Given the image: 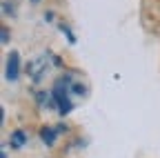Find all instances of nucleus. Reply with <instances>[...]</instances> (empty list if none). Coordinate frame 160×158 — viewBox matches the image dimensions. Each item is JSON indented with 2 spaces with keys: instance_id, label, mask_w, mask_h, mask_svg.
I'll use <instances>...</instances> for the list:
<instances>
[{
  "instance_id": "nucleus-1",
  "label": "nucleus",
  "mask_w": 160,
  "mask_h": 158,
  "mask_svg": "<svg viewBox=\"0 0 160 158\" xmlns=\"http://www.w3.org/2000/svg\"><path fill=\"white\" fill-rule=\"evenodd\" d=\"M69 87H71V78H65V80H58L51 91V100L58 107V114H62V116H67L73 109V105L69 100Z\"/></svg>"
},
{
  "instance_id": "nucleus-2",
  "label": "nucleus",
  "mask_w": 160,
  "mask_h": 158,
  "mask_svg": "<svg viewBox=\"0 0 160 158\" xmlns=\"http://www.w3.org/2000/svg\"><path fill=\"white\" fill-rule=\"evenodd\" d=\"M5 76H7V80H11V83L20 78V54H18V51H11V54L7 56Z\"/></svg>"
},
{
  "instance_id": "nucleus-3",
  "label": "nucleus",
  "mask_w": 160,
  "mask_h": 158,
  "mask_svg": "<svg viewBox=\"0 0 160 158\" xmlns=\"http://www.w3.org/2000/svg\"><path fill=\"white\" fill-rule=\"evenodd\" d=\"M58 134H60V127H42V129H40V138H42L47 145H53L56 143Z\"/></svg>"
},
{
  "instance_id": "nucleus-4",
  "label": "nucleus",
  "mask_w": 160,
  "mask_h": 158,
  "mask_svg": "<svg viewBox=\"0 0 160 158\" xmlns=\"http://www.w3.org/2000/svg\"><path fill=\"white\" fill-rule=\"evenodd\" d=\"M45 67H47V60H45V58H36V60L29 65V71H31V76H33L36 80H38V78H42V71H45Z\"/></svg>"
},
{
  "instance_id": "nucleus-5",
  "label": "nucleus",
  "mask_w": 160,
  "mask_h": 158,
  "mask_svg": "<svg viewBox=\"0 0 160 158\" xmlns=\"http://www.w3.org/2000/svg\"><path fill=\"white\" fill-rule=\"evenodd\" d=\"M25 143H27V134L22 129H16L11 134V147L13 149H20V147H25Z\"/></svg>"
},
{
  "instance_id": "nucleus-6",
  "label": "nucleus",
  "mask_w": 160,
  "mask_h": 158,
  "mask_svg": "<svg viewBox=\"0 0 160 158\" xmlns=\"http://www.w3.org/2000/svg\"><path fill=\"white\" fill-rule=\"evenodd\" d=\"M2 43H5V45L9 43V29H2Z\"/></svg>"
},
{
  "instance_id": "nucleus-7",
  "label": "nucleus",
  "mask_w": 160,
  "mask_h": 158,
  "mask_svg": "<svg viewBox=\"0 0 160 158\" xmlns=\"http://www.w3.org/2000/svg\"><path fill=\"white\" fill-rule=\"evenodd\" d=\"M31 3H40V0H31Z\"/></svg>"
}]
</instances>
